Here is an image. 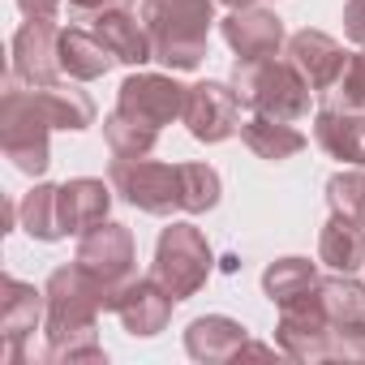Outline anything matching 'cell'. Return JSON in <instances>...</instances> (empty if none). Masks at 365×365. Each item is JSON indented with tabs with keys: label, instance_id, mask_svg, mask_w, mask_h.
Here are the masks:
<instances>
[{
	"label": "cell",
	"instance_id": "e0dca14e",
	"mask_svg": "<svg viewBox=\"0 0 365 365\" xmlns=\"http://www.w3.org/2000/svg\"><path fill=\"white\" fill-rule=\"evenodd\" d=\"M241 133H245L250 150L262 159H288L305 146V133H297L288 120H275V116H254L241 125Z\"/></svg>",
	"mask_w": 365,
	"mask_h": 365
},
{
	"label": "cell",
	"instance_id": "2e32d148",
	"mask_svg": "<svg viewBox=\"0 0 365 365\" xmlns=\"http://www.w3.org/2000/svg\"><path fill=\"white\" fill-rule=\"evenodd\" d=\"M56 61H61V69H65V73H73V78H99V73H108V69H112V61H116V56L99 43V35H95V31H61Z\"/></svg>",
	"mask_w": 365,
	"mask_h": 365
},
{
	"label": "cell",
	"instance_id": "6da1fadb",
	"mask_svg": "<svg viewBox=\"0 0 365 365\" xmlns=\"http://www.w3.org/2000/svg\"><path fill=\"white\" fill-rule=\"evenodd\" d=\"M146 35L163 65L194 69L207 52L211 31V0H146Z\"/></svg>",
	"mask_w": 365,
	"mask_h": 365
},
{
	"label": "cell",
	"instance_id": "4fadbf2b",
	"mask_svg": "<svg viewBox=\"0 0 365 365\" xmlns=\"http://www.w3.org/2000/svg\"><path fill=\"white\" fill-rule=\"evenodd\" d=\"M288 56H292V65L305 73V82L322 95L335 78H339V69H344V48L331 39V35H322V31H301V35H292V43H288Z\"/></svg>",
	"mask_w": 365,
	"mask_h": 365
},
{
	"label": "cell",
	"instance_id": "52a82bcc",
	"mask_svg": "<svg viewBox=\"0 0 365 365\" xmlns=\"http://www.w3.org/2000/svg\"><path fill=\"white\" fill-rule=\"evenodd\" d=\"M185 86H176L172 78H159V73H138L120 86V103L116 112L146 125V129H159L168 125L172 116H185Z\"/></svg>",
	"mask_w": 365,
	"mask_h": 365
},
{
	"label": "cell",
	"instance_id": "5b68a950",
	"mask_svg": "<svg viewBox=\"0 0 365 365\" xmlns=\"http://www.w3.org/2000/svg\"><path fill=\"white\" fill-rule=\"evenodd\" d=\"M48 129H56V125L43 112L39 95L35 91H18L9 82V91H5V150H9V159L22 172L39 176L48 168Z\"/></svg>",
	"mask_w": 365,
	"mask_h": 365
},
{
	"label": "cell",
	"instance_id": "d4e9b609",
	"mask_svg": "<svg viewBox=\"0 0 365 365\" xmlns=\"http://www.w3.org/2000/svg\"><path fill=\"white\" fill-rule=\"evenodd\" d=\"M220 202V176L207 163H185V211H211Z\"/></svg>",
	"mask_w": 365,
	"mask_h": 365
},
{
	"label": "cell",
	"instance_id": "603a6c76",
	"mask_svg": "<svg viewBox=\"0 0 365 365\" xmlns=\"http://www.w3.org/2000/svg\"><path fill=\"white\" fill-rule=\"evenodd\" d=\"M22 215H26V232H31V237H43V241L65 237V228H61V202H56V190H52V185H39V190L26 198Z\"/></svg>",
	"mask_w": 365,
	"mask_h": 365
},
{
	"label": "cell",
	"instance_id": "7c38bea8",
	"mask_svg": "<svg viewBox=\"0 0 365 365\" xmlns=\"http://www.w3.org/2000/svg\"><path fill=\"white\" fill-rule=\"evenodd\" d=\"M91 31H95L99 43H103L116 61H125V65H142V61L155 56L150 35H142V26H138V18L129 14V5H116V9L95 14V18H91Z\"/></svg>",
	"mask_w": 365,
	"mask_h": 365
},
{
	"label": "cell",
	"instance_id": "cb8c5ba5",
	"mask_svg": "<svg viewBox=\"0 0 365 365\" xmlns=\"http://www.w3.org/2000/svg\"><path fill=\"white\" fill-rule=\"evenodd\" d=\"M331 215H344L352 220L356 228H365V176L361 172H344V176H331Z\"/></svg>",
	"mask_w": 365,
	"mask_h": 365
},
{
	"label": "cell",
	"instance_id": "484cf974",
	"mask_svg": "<svg viewBox=\"0 0 365 365\" xmlns=\"http://www.w3.org/2000/svg\"><path fill=\"white\" fill-rule=\"evenodd\" d=\"M344 31L352 35V43L365 48V0H348V9H344Z\"/></svg>",
	"mask_w": 365,
	"mask_h": 365
},
{
	"label": "cell",
	"instance_id": "9c48e42d",
	"mask_svg": "<svg viewBox=\"0 0 365 365\" xmlns=\"http://www.w3.org/2000/svg\"><path fill=\"white\" fill-rule=\"evenodd\" d=\"M56 43H61V35H56L52 18H26V26L14 39V73L26 78L31 86L56 82V69H61V61H52Z\"/></svg>",
	"mask_w": 365,
	"mask_h": 365
},
{
	"label": "cell",
	"instance_id": "ac0fdd59",
	"mask_svg": "<svg viewBox=\"0 0 365 365\" xmlns=\"http://www.w3.org/2000/svg\"><path fill=\"white\" fill-rule=\"evenodd\" d=\"M322 262L335 271H352L365 262V228H356L344 215H331L327 232H322Z\"/></svg>",
	"mask_w": 365,
	"mask_h": 365
},
{
	"label": "cell",
	"instance_id": "7a4b0ae2",
	"mask_svg": "<svg viewBox=\"0 0 365 365\" xmlns=\"http://www.w3.org/2000/svg\"><path fill=\"white\" fill-rule=\"evenodd\" d=\"M232 86H237L241 103H250L258 116H275V120H301L309 112V91H314L292 61L279 65L275 56L237 61Z\"/></svg>",
	"mask_w": 365,
	"mask_h": 365
},
{
	"label": "cell",
	"instance_id": "9a60e30c",
	"mask_svg": "<svg viewBox=\"0 0 365 365\" xmlns=\"http://www.w3.org/2000/svg\"><path fill=\"white\" fill-rule=\"evenodd\" d=\"M314 138H318V146L327 155L348 159V163H365V112L322 108V116L314 125Z\"/></svg>",
	"mask_w": 365,
	"mask_h": 365
},
{
	"label": "cell",
	"instance_id": "8fae6325",
	"mask_svg": "<svg viewBox=\"0 0 365 365\" xmlns=\"http://www.w3.org/2000/svg\"><path fill=\"white\" fill-rule=\"evenodd\" d=\"M108 309L120 314V322L133 331V335H155L163 331V318L172 309V297L155 284V279H138V284H125L112 292Z\"/></svg>",
	"mask_w": 365,
	"mask_h": 365
},
{
	"label": "cell",
	"instance_id": "30bf717a",
	"mask_svg": "<svg viewBox=\"0 0 365 365\" xmlns=\"http://www.w3.org/2000/svg\"><path fill=\"white\" fill-rule=\"evenodd\" d=\"M224 39L232 43V52H241V61H267L279 52L284 43V26L275 14L267 9H241V14H228L224 18Z\"/></svg>",
	"mask_w": 365,
	"mask_h": 365
},
{
	"label": "cell",
	"instance_id": "7402d4cb",
	"mask_svg": "<svg viewBox=\"0 0 365 365\" xmlns=\"http://www.w3.org/2000/svg\"><path fill=\"white\" fill-rule=\"evenodd\" d=\"M5 331H9V339L18 344L26 331H35V322H39V292L35 288H26V284H18V279H5Z\"/></svg>",
	"mask_w": 365,
	"mask_h": 365
},
{
	"label": "cell",
	"instance_id": "5bb4252c",
	"mask_svg": "<svg viewBox=\"0 0 365 365\" xmlns=\"http://www.w3.org/2000/svg\"><path fill=\"white\" fill-rule=\"evenodd\" d=\"M56 202H61V228L65 232H91L95 224H103L112 194H108L103 180H69V185L56 190Z\"/></svg>",
	"mask_w": 365,
	"mask_h": 365
},
{
	"label": "cell",
	"instance_id": "d6986e66",
	"mask_svg": "<svg viewBox=\"0 0 365 365\" xmlns=\"http://www.w3.org/2000/svg\"><path fill=\"white\" fill-rule=\"evenodd\" d=\"M245 348V331L228 318H198L190 327V352L202 356V361H215V356H232Z\"/></svg>",
	"mask_w": 365,
	"mask_h": 365
},
{
	"label": "cell",
	"instance_id": "277c9868",
	"mask_svg": "<svg viewBox=\"0 0 365 365\" xmlns=\"http://www.w3.org/2000/svg\"><path fill=\"white\" fill-rule=\"evenodd\" d=\"M211 271V250L202 241L198 228L190 224H172L159 237V254H155V284L172 297V301H185Z\"/></svg>",
	"mask_w": 365,
	"mask_h": 365
},
{
	"label": "cell",
	"instance_id": "83f0119b",
	"mask_svg": "<svg viewBox=\"0 0 365 365\" xmlns=\"http://www.w3.org/2000/svg\"><path fill=\"white\" fill-rule=\"evenodd\" d=\"M224 5H241L245 9V5H254V0H224Z\"/></svg>",
	"mask_w": 365,
	"mask_h": 365
},
{
	"label": "cell",
	"instance_id": "ba28073f",
	"mask_svg": "<svg viewBox=\"0 0 365 365\" xmlns=\"http://www.w3.org/2000/svg\"><path fill=\"white\" fill-rule=\"evenodd\" d=\"M237 112L241 95L228 91L224 82H198L185 95V125L198 142H224L237 133Z\"/></svg>",
	"mask_w": 365,
	"mask_h": 365
},
{
	"label": "cell",
	"instance_id": "44dd1931",
	"mask_svg": "<svg viewBox=\"0 0 365 365\" xmlns=\"http://www.w3.org/2000/svg\"><path fill=\"white\" fill-rule=\"evenodd\" d=\"M103 133H108L116 159H146V150L155 146V133H159V129H146V125H138V120L112 112L108 125H103Z\"/></svg>",
	"mask_w": 365,
	"mask_h": 365
},
{
	"label": "cell",
	"instance_id": "4316f807",
	"mask_svg": "<svg viewBox=\"0 0 365 365\" xmlns=\"http://www.w3.org/2000/svg\"><path fill=\"white\" fill-rule=\"evenodd\" d=\"M18 5H22V14H26V18H56L61 0H18Z\"/></svg>",
	"mask_w": 365,
	"mask_h": 365
},
{
	"label": "cell",
	"instance_id": "3957f363",
	"mask_svg": "<svg viewBox=\"0 0 365 365\" xmlns=\"http://www.w3.org/2000/svg\"><path fill=\"white\" fill-rule=\"evenodd\" d=\"M112 185L142 211L168 215L185 211V163H150V159H116Z\"/></svg>",
	"mask_w": 365,
	"mask_h": 365
},
{
	"label": "cell",
	"instance_id": "ffe728a7",
	"mask_svg": "<svg viewBox=\"0 0 365 365\" xmlns=\"http://www.w3.org/2000/svg\"><path fill=\"white\" fill-rule=\"evenodd\" d=\"M267 292H271V301H279V305H292V301H305V297H314L318 292V279H314V267L309 262H301V258H284V262H275L271 271H267Z\"/></svg>",
	"mask_w": 365,
	"mask_h": 365
},
{
	"label": "cell",
	"instance_id": "8992f818",
	"mask_svg": "<svg viewBox=\"0 0 365 365\" xmlns=\"http://www.w3.org/2000/svg\"><path fill=\"white\" fill-rule=\"evenodd\" d=\"M78 267L91 271L108 292H116L133 275V237H129V228H120V224H95L82 237V245H78Z\"/></svg>",
	"mask_w": 365,
	"mask_h": 365
}]
</instances>
